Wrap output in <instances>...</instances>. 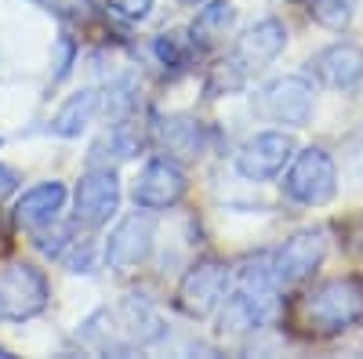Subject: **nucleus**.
<instances>
[{
  "instance_id": "nucleus-1",
  "label": "nucleus",
  "mask_w": 363,
  "mask_h": 359,
  "mask_svg": "<svg viewBox=\"0 0 363 359\" xmlns=\"http://www.w3.org/2000/svg\"><path fill=\"white\" fill-rule=\"evenodd\" d=\"M363 323V280L338 276L301 297V326L316 338H335Z\"/></svg>"
},
{
  "instance_id": "nucleus-2",
  "label": "nucleus",
  "mask_w": 363,
  "mask_h": 359,
  "mask_svg": "<svg viewBox=\"0 0 363 359\" xmlns=\"http://www.w3.org/2000/svg\"><path fill=\"white\" fill-rule=\"evenodd\" d=\"M280 186H284V196L301 207H323L338 193V164L330 160L327 149L309 145L291 156V167Z\"/></svg>"
},
{
  "instance_id": "nucleus-3",
  "label": "nucleus",
  "mask_w": 363,
  "mask_h": 359,
  "mask_svg": "<svg viewBox=\"0 0 363 359\" xmlns=\"http://www.w3.org/2000/svg\"><path fill=\"white\" fill-rule=\"evenodd\" d=\"M48 280L37 265L11 261L0 268V319L4 323H26L48 309Z\"/></svg>"
},
{
  "instance_id": "nucleus-4",
  "label": "nucleus",
  "mask_w": 363,
  "mask_h": 359,
  "mask_svg": "<svg viewBox=\"0 0 363 359\" xmlns=\"http://www.w3.org/2000/svg\"><path fill=\"white\" fill-rule=\"evenodd\" d=\"M229 283H233L229 265H222L218 258H200L186 268V276H182L174 305L189 319H207L215 309H222L225 294H229Z\"/></svg>"
},
{
  "instance_id": "nucleus-5",
  "label": "nucleus",
  "mask_w": 363,
  "mask_h": 359,
  "mask_svg": "<svg viewBox=\"0 0 363 359\" xmlns=\"http://www.w3.org/2000/svg\"><path fill=\"white\" fill-rule=\"evenodd\" d=\"M323 258H327V229H320V225L294 232L291 239H284V247L277 254H269L272 276H277L280 290L294 287L301 280H309L316 268L323 265Z\"/></svg>"
},
{
  "instance_id": "nucleus-6",
  "label": "nucleus",
  "mask_w": 363,
  "mask_h": 359,
  "mask_svg": "<svg viewBox=\"0 0 363 359\" xmlns=\"http://www.w3.org/2000/svg\"><path fill=\"white\" fill-rule=\"evenodd\" d=\"M313 106H316V95L306 76H280L258 91V113L272 120V124L306 127L313 116Z\"/></svg>"
},
{
  "instance_id": "nucleus-7",
  "label": "nucleus",
  "mask_w": 363,
  "mask_h": 359,
  "mask_svg": "<svg viewBox=\"0 0 363 359\" xmlns=\"http://www.w3.org/2000/svg\"><path fill=\"white\" fill-rule=\"evenodd\" d=\"M294 156V138L284 131H258L236 149V171L247 182H269L277 178Z\"/></svg>"
},
{
  "instance_id": "nucleus-8",
  "label": "nucleus",
  "mask_w": 363,
  "mask_h": 359,
  "mask_svg": "<svg viewBox=\"0 0 363 359\" xmlns=\"http://www.w3.org/2000/svg\"><path fill=\"white\" fill-rule=\"evenodd\" d=\"M153 236H157V222L145 215V207L128 215L106 239V265L113 273H131V268H138L153 254Z\"/></svg>"
},
{
  "instance_id": "nucleus-9",
  "label": "nucleus",
  "mask_w": 363,
  "mask_h": 359,
  "mask_svg": "<svg viewBox=\"0 0 363 359\" xmlns=\"http://www.w3.org/2000/svg\"><path fill=\"white\" fill-rule=\"evenodd\" d=\"M109 319H113V331L116 338L124 341V348H145V345H153L167 334V326L157 312V305L149 302V297L142 294H128V297H120L116 309H109Z\"/></svg>"
},
{
  "instance_id": "nucleus-10",
  "label": "nucleus",
  "mask_w": 363,
  "mask_h": 359,
  "mask_svg": "<svg viewBox=\"0 0 363 359\" xmlns=\"http://www.w3.org/2000/svg\"><path fill=\"white\" fill-rule=\"evenodd\" d=\"M120 207V178L113 167H91L77 182V222L87 229L106 225Z\"/></svg>"
},
{
  "instance_id": "nucleus-11",
  "label": "nucleus",
  "mask_w": 363,
  "mask_h": 359,
  "mask_svg": "<svg viewBox=\"0 0 363 359\" xmlns=\"http://www.w3.org/2000/svg\"><path fill=\"white\" fill-rule=\"evenodd\" d=\"M186 174H182V167L174 160H149L135 186H131V196H135V207H145V211H160V207H174L182 196H186Z\"/></svg>"
},
{
  "instance_id": "nucleus-12",
  "label": "nucleus",
  "mask_w": 363,
  "mask_h": 359,
  "mask_svg": "<svg viewBox=\"0 0 363 359\" xmlns=\"http://www.w3.org/2000/svg\"><path fill=\"white\" fill-rule=\"evenodd\" d=\"M313 73L323 87L330 91H342V95H352L356 87L363 84V51L349 40H338V44H327L323 51L313 55Z\"/></svg>"
},
{
  "instance_id": "nucleus-13",
  "label": "nucleus",
  "mask_w": 363,
  "mask_h": 359,
  "mask_svg": "<svg viewBox=\"0 0 363 359\" xmlns=\"http://www.w3.org/2000/svg\"><path fill=\"white\" fill-rule=\"evenodd\" d=\"M284 47H287V25H284L280 18H262V22H255L251 29H244V37L236 40L233 62L244 69V73H247V69H262V66H269Z\"/></svg>"
},
{
  "instance_id": "nucleus-14",
  "label": "nucleus",
  "mask_w": 363,
  "mask_h": 359,
  "mask_svg": "<svg viewBox=\"0 0 363 359\" xmlns=\"http://www.w3.org/2000/svg\"><path fill=\"white\" fill-rule=\"evenodd\" d=\"M222 334L229 338H244V334H255L262 331V326L277 316V302H265V297H255L247 290H233L225 294V302H222Z\"/></svg>"
},
{
  "instance_id": "nucleus-15",
  "label": "nucleus",
  "mask_w": 363,
  "mask_h": 359,
  "mask_svg": "<svg viewBox=\"0 0 363 359\" xmlns=\"http://www.w3.org/2000/svg\"><path fill=\"white\" fill-rule=\"evenodd\" d=\"M157 142L174 160H200L207 153V131L193 116H164V120H157Z\"/></svg>"
},
{
  "instance_id": "nucleus-16",
  "label": "nucleus",
  "mask_w": 363,
  "mask_h": 359,
  "mask_svg": "<svg viewBox=\"0 0 363 359\" xmlns=\"http://www.w3.org/2000/svg\"><path fill=\"white\" fill-rule=\"evenodd\" d=\"M62 207H66V186L62 182H40L29 193H22V200L15 207V218L29 229H44V225L58 222Z\"/></svg>"
},
{
  "instance_id": "nucleus-17",
  "label": "nucleus",
  "mask_w": 363,
  "mask_h": 359,
  "mask_svg": "<svg viewBox=\"0 0 363 359\" xmlns=\"http://www.w3.org/2000/svg\"><path fill=\"white\" fill-rule=\"evenodd\" d=\"M99 109H102V95L95 91V87H84V91L69 95V98L62 102V109L51 116V131H55L58 138H77V135L87 131V124L95 120Z\"/></svg>"
},
{
  "instance_id": "nucleus-18",
  "label": "nucleus",
  "mask_w": 363,
  "mask_h": 359,
  "mask_svg": "<svg viewBox=\"0 0 363 359\" xmlns=\"http://www.w3.org/2000/svg\"><path fill=\"white\" fill-rule=\"evenodd\" d=\"M233 22H236V8L229 4V0H207V4L196 11L189 33H193L196 47H211V44H218L229 33Z\"/></svg>"
},
{
  "instance_id": "nucleus-19",
  "label": "nucleus",
  "mask_w": 363,
  "mask_h": 359,
  "mask_svg": "<svg viewBox=\"0 0 363 359\" xmlns=\"http://www.w3.org/2000/svg\"><path fill=\"white\" fill-rule=\"evenodd\" d=\"M153 51H157V58H160L164 69H174V73H178V69H189V66H193V55H196L200 47H196V40H193L189 29H167V33L157 37Z\"/></svg>"
},
{
  "instance_id": "nucleus-20",
  "label": "nucleus",
  "mask_w": 363,
  "mask_h": 359,
  "mask_svg": "<svg viewBox=\"0 0 363 359\" xmlns=\"http://www.w3.org/2000/svg\"><path fill=\"white\" fill-rule=\"evenodd\" d=\"M309 15L323 29H345L356 15V0H309Z\"/></svg>"
},
{
  "instance_id": "nucleus-21",
  "label": "nucleus",
  "mask_w": 363,
  "mask_h": 359,
  "mask_svg": "<svg viewBox=\"0 0 363 359\" xmlns=\"http://www.w3.org/2000/svg\"><path fill=\"white\" fill-rule=\"evenodd\" d=\"M106 4L120 15V18H131V22H138V18H145L149 15V8H153V0H106Z\"/></svg>"
},
{
  "instance_id": "nucleus-22",
  "label": "nucleus",
  "mask_w": 363,
  "mask_h": 359,
  "mask_svg": "<svg viewBox=\"0 0 363 359\" xmlns=\"http://www.w3.org/2000/svg\"><path fill=\"white\" fill-rule=\"evenodd\" d=\"M15 189H18V174H15L11 167H4V164H0V200H8Z\"/></svg>"
},
{
  "instance_id": "nucleus-23",
  "label": "nucleus",
  "mask_w": 363,
  "mask_h": 359,
  "mask_svg": "<svg viewBox=\"0 0 363 359\" xmlns=\"http://www.w3.org/2000/svg\"><path fill=\"white\" fill-rule=\"evenodd\" d=\"M182 4H200V0H182Z\"/></svg>"
}]
</instances>
